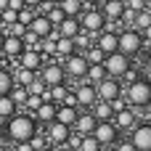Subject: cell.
<instances>
[{
	"label": "cell",
	"instance_id": "obj_41",
	"mask_svg": "<svg viewBox=\"0 0 151 151\" xmlns=\"http://www.w3.org/2000/svg\"><path fill=\"white\" fill-rule=\"evenodd\" d=\"M13 151H32L29 143H13Z\"/></svg>",
	"mask_w": 151,
	"mask_h": 151
},
{
	"label": "cell",
	"instance_id": "obj_43",
	"mask_svg": "<svg viewBox=\"0 0 151 151\" xmlns=\"http://www.w3.org/2000/svg\"><path fill=\"white\" fill-rule=\"evenodd\" d=\"M40 3H42V0H24V5H27V8H37Z\"/></svg>",
	"mask_w": 151,
	"mask_h": 151
},
{
	"label": "cell",
	"instance_id": "obj_12",
	"mask_svg": "<svg viewBox=\"0 0 151 151\" xmlns=\"http://www.w3.org/2000/svg\"><path fill=\"white\" fill-rule=\"evenodd\" d=\"M74 98H77V109H90L98 98H96V88L93 85H88V82H80L74 90Z\"/></svg>",
	"mask_w": 151,
	"mask_h": 151
},
{
	"label": "cell",
	"instance_id": "obj_42",
	"mask_svg": "<svg viewBox=\"0 0 151 151\" xmlns=\"http://www.w3.org/2000/svg\"><path fill=\"white\" fill-rule=\"evenodd\" d=\"M98 3H104V0H82V5H85V8H96Z\"/></svg>",
	"mask_w": 151,
	"mask_h": 151
},
{
	"label": "cell",
	"instance_id": "obj_38",
	"mask_svg": "<svg viewBox=\"0 0 151 151\" xmlns=\"http://www.w3.org/2000/svg\"><path fill=\"white\" fill-rule=\"evenodd\" d=\"M109 106H111V114H117V111L127 109V101H125V96H117L114 101H109Z\"/></svg>",
	"mask_w": 151,
	"mask_h": 151
},
{
	"label": "cell",
	"instance_id": "obj_40",
	"mask_svg": "<svg viewBox=\"0 0 151 151\" xmlns=\"http://www.w3.org/2000/svg\"><path fill=\"white\" fill-rule=\"evenodd\" d=\"M141 40H143V48L151 50V27H146V29L141 32Z\"/></svg>",
	"mask_w": 151,
	"mask_h": 151
},
{
	"label": "cell",
	"instance_id": "obj_44",
	"mask_svg": "<svg viewBox=\"0 0 151 151\" xmlns=\"http://www.w3.org/2000/svg\"><path fill=\"white\" fill-rule=\"evenodd\" d=\"M146 74H149V77H151V50H149V53H146Z\"/></svg>",
	"mask_w": 151,
	"mask_h": 151
},
{
	"label": "cell",
	"instance_id": "obj_51",
	"mask_svg": "<svg viewBox=\"0 0 151 151\" xmlns=\"http://www.w3.org/2000/svg\"><path fill=\"white\" fill-rule=\"evenodd\" d=\"M3 40H5V35H3V32H0V48H3Z\"/></svg>",
	"mask_w": 151,
	"mask_h": 151
},
{
	"label": "cell",
	"instance_id": "obj_27",
	"mask_svg": "<svg viewBox=\"0 0 151 151\" xmlns=\"http://www.w3.org/2000/svg\"><path fill=\"white\" fill-rule=\"evenodd\" d=\"M19 111V106L8 98V96H0V122H5V119H11L13 114Z\"/></svg>",
	"mask_w": 151,
	"mask_h": 151
},
{
	"label": "cell",
	"instance_id": "obj_11",
	"mask_svg": "<svg viewBox=\"0 0 151 151\" xmlns=\"http://www.w3.org/2000/svg\"><path fill=\"white\" fill-rule=\"evenodd\" d=\"M37 77L45 82V88H53V85H61V82H66V74H64V69H61V64H58V61L42 64V69L37 72Z\"/></svg>",
	"mask_w": 151,
	"mask_h": 151
},
{
	"label": "cell",
	"instance_id": "obj_39",
	"mask_svg": "<svg viewBox=\"0 0 151 151\" xmlns=\"http://www.w3.org/2000/svg\"><path fill=\"white\" fill-rule=\"evenodd\" d=\"M111 149H114V151H135V149H133V143H130L127 138H119V141H117Z\"/></svg>",
	"mask_w": 151,
	"mask_h": 151
},
{
	"label": "cell",
	"instance_id": "obj_3",
	"mask_svg": "<svg viewBox=\"0 0 151 151\" xmlns=\"http://www.w3.org/2000/svg\"><path fill=\"white\" fill-rule=\"evenodd\" d=\"M117 50L125 53L127 58H135V56L143 50L141 32H135V29H119V32H117Z\"/></svg>",
	"mask_w": 151,
	"mask_h": 151
},
{
	"label": "cell",
	"instance_id": "obj_5",
	"mask_svg": "<svg viewBox=\"0 0 151 151\" xmlns=\"http://www.w3.org/2000/svg\"><path fill=\"white\" fill-rule=\"evenodd\" d=\"M61 69H64V74H66V80L72 77V80H85V72H88V61H85V56L82 53H72V56H66V58H61Z\"/></svg>",
	"mask_w": 151,
	"mask_h": 151
},
{
	"label": "cell",
	"instance_id": "obj_15",
	"mask_svg": "<svg viewBox=\"0 0 151 151\" xmlns=\"http://www.w3.org/2000/svg\"><path fill=\"white\" fill-rule=\"evenodd\" d=\"M96 48H101L106 56L114 53V50H117V32H114V29H101V32L96 35Z\"/></svg>",
	"mask_w": 151,
	"mask_h": 151
},
{
	"label": "cell",
	"instance_id": "obj_36",
	"mask_svg": "<svg viewBox=\"0 0 151 151\" xmlns=\"http://www.w3.org/2000/svg\"><path fill=\"white\" fill-rule=\"evenodd\" d=\"M27 93H29V96H42V93H45V82H42L40 77H35V80L27 85Z\"/></svg>",
	"mask_w": 151,
	"mask_h": 151
},
{
	"label": "cell",
	"instance_id": "obj_23",
	"mask_svg": "<svg viewBox=\"0 0 151 151\" xmlns=\"http://www.w3.org/2000/svg\"><path fill=\"white\" fill-rule=\"evenodd\" d=\"M109 74H106V69H104V64H88V72H85V80L82 82H88V85H98L101 80H106Z\"/></svg>",
	"mask_w": 151,
	"mask_h": 151
},
{
	"label": "cell",
	"instance_id": "obj_24",
	"mask_svg": "<svg viewBox=\"0 0 151 151\" xmlns=\"http://www.w3.org/2000/svg\"><path fill=\"white\" fill-rule=\"evenodd\" d=\"M88 111L96 117V122H109V119L114 117V114H111V106H109L106 101H96V104H93Z\"/></svg>",
	"mask_w": 151,
	"mask_h": 151
},
{
	"label": "cell",
	"instance_id": "obj_26",
	"mask_svg": "<svg viewBox=\"0 0 151 151\" xmlns=\"http://www.w3.org/2000/svg\"><path fill=\"white\" fill-rule=\"evenodd\" d=\"M58 8H61V13H64V16H80L85 5H82V0H61V3H58Z\"/></svg>",
	"mask_w": 151,
	"mask_h": 151
},
{
	"label": "cell",
	"instance_id": "obj_31",
	"mask_svg": "<svg viewBox=\"0 0 151 151\" xmlns=\"http://www.w3.org/2000/svg\"><path fill=\"white\" fill-rule=\"evenodd\" d=\"M82 56H85V61H88V64H104V58H106V53H104L101 48H96V45H90Z\"/></svg>",
	"mask_w": 151,
	"mask_h": 151
},
{
	"label": "cell",
	"instance_id": "obj_17",
	"mask_svg": "<svg viewBox=\"0 0 151 151\" xmlns=\"http://www.w3.org/2000/svg\"><path fill=\"white\" fill-rule=\"evenodd\" d=\"M56 32H58V37H74L77 32H82V27H80V19H77V16H64V19L58 21Z\"/></svg>",
	"mask_w": 151,
	"mask_h": 151
},
{
	"label": "cell",
	"instance_id": "obj_6",
	"mask_svg": "<svg viewBox=\"0 0 151 151\" xmlns=\"http://www.w3.org/2000/svg\"><path fill=\"white\" fill-rule=\"evenodd\" d=\"M69 133H72V127H66V125H61V122H56V119L42 127V135H45L48 146H53V149H61V146L66 143Z\"/></svg>",
	"mask_w": 151,
	"mask_h": 151
},
{
	"label": "cell",
	"instance_id": "obj_28",
	"mask_svg": "<svg viewBox=\"0 0 151 151\" xmlns=\"http://www.w3.org/2000/svg\"><path fill=\"white\" fill-rule=\"evenodd\" d=\"M66 93H69V85L66 82H61V85H53V88H48V96H50V104H64V98H66Z\"/></svg>",
	"mask_w": 151,
	"mask_h": 151
},
{
	"label": "cell",
	"instance_id": "obj_16",
	"mask_svg": "<svg viewBox=\"0 0 151 151\" xmlns=\"http://www.w3.org/2000/svg\"><path fill=\"white\" fill-rule=\"evenodd\" d=\"M27 29H29L32 35H37V37L42 40V37H48V35H50V32H53L56 27H53V24H50V21H48V19H45L42 13H35V19L29 21V27H27Z\"/></svg>",
	"mask_w": 151,
	"mask_h": 151
},
{
	"label": "cell",
	"instance_id": "obj_8",
	"mask_svg": "<svg viewBox=\"0 0 151 151\" xmlns=\"http://www.w3.org/2000/svg\"><path fill=\"white\" fill-rule=\"evenodd\" d=\"M104 69H106L109 77H117V80H119V77L130 69V58H127L125 53L114 50V53H109V56L104 58Z\"/></svg>",
	"mask_w": 151,
	"mask_h": 151
},
{
	"label": "cell",
	"instance_id": "obj_25",
	"mask_svg": "<svg viewBox=\"0 0 151 151\" xmlns=\"http://www.w3.org/2000/svg\"><path fill=\"white\" fill-rule=\"evenodd\" d=\"M74 53V42H72V37H58L56 40V58H66V56H72ZM61 64V61H58Z\"/></svg>",
	"mask_w": 151,
	"mask_h": 151
},
{
	"label": "cell",
	"instance_id": "obj_13",
	"mask_svg": "<svg viewBox=\"0 0 151 151\" xmlns=\"http://www.w3.org/2000/svg\"><path fill=\"white\" fill-rule=\"evenodd\" d=\"M16 61H19L21 69H29V72H40L42 64H45V61H42V53H40V50H29V48H24V53H21Z\"/></svg>",
	"mask_w": 151,
	"mask_h": 151
},
{
	"label": "cell",
	"instance_id": "obj_34",
	"mask_svg": "<svg viewBox=\"0 0 151 151\" xmlns=\"http://www.w3.org/2000/svg\"><path fill=\"white\" fill-rule=\"evenodd\" d=\"M27 143L32 146V151H42L45 146H48V141H45V135H42V130H37V133H35V135H32V138H29Z\"/></svg>",
	"mask_w": 151,
	"mask_h": 151
},
{
	"label": "cell",
	"instance_id": "obj_46",
	"mask_svg": "<svg viewBox=\"0 0 151 151\" xmlns=\"http://www.w3.org/2000/svg\"><path fill=\"white\" fill-rule=\"evenodd\" d=\"M0 151H11L8 146H5V141H0Z\"/></svg>",
	"mask_w": 151,
	"mask_h": 151
},
{
	"label": "cell",
	"instance_id": "obj_1",
	"mask_svg": "<svg viewBox=\"0 0 151 151\" xmlns=\"http://www.w3.org/2000/svg\"><path fill=\"white\" fill-rule=\"evenodd\" d=\"M5 125V130H3V135L8 138V141H13V143H27L35 133H37V122L32 119V114H27V111H16L11 119H5L3 122Z\"/></svg>",
	"mask_w": 151,
	"mask_h": 151
},
{
	"label": "cell",
	"instance_id": "obj_22",
	"mask_svg": "<svg viewBox=\"0 0 151 151\" xmlns=\"http://www.w3.org/2000/svg\"><path fill=\"white\" fill-rule=\"evenodd\" d=\"M72 42H74V53H85L90 45H96V35L93 32H77L72 37Z\"/></svg>",
	"mask_w": 151,
	"mask_h": 151
},
{
	"label": "cell",
	"instance_id": "obj_9",
	"mask_svg": "<svg viewBox=\"0 0 151 151\" xmlns=\"http://www.w3.org/2000/svg\"><path fill=\"white\" fill-rule=\"evenodd\" d=\"M135 151H151V125L149 122H138L133 130H130V138Z\"/></svg>",
	"mask_w": 151,
	"mask_h": 151
},
{
	"label": "cell",
	"instance_id": "obj_47",
	"mask_svg": "<svg viewBox=\"0 0 151 151\" xmlns=\"http://www.w3.org/2000/svg\"><path fill=\"white\" fill-rule=\"evenodd\" d=\"M58 151H77V149H69V146H61Z\"/></svg>",
	"mask_w": 151,
	"mask_h": 151
},
{
	"label": "cell",
	"instance_id": "obj_50",
	"mask_svg": "<svg viewBox=\"0 0 151 151\" xmlns=\"http://www.w3.org/2000/svg\"><path fill=\"white\" fill-rule=\"evenodd\" d=\"M42 151H58V149H53V146H45V149H42Z\"/></svg>",
	"mask_w": 151,
	"mask_h": 151
},
{
	"label": "cell",
	"instance_id": "obj_33",
	"mask_svg": "<svg viewBox=\"0 0 151 151\" xmlns=\"http://www.w3.org/2000/svg\"><path fill=\"white\" fill-rule=\"evenodd\" d=\"M77 151H104V149H101V143H98L93 135H82V141H80Z\"/></svg>",
	"mask_w": 151,
	"mask_h": 151
},
{
	"label": "cell",
	"instance_id": "obj_45",
	"mask_svg": "<svg viewBox=\"0 0 151 151\" xmlns=\"http://www.w3.org/2000/svg\"><path fill=\"white\" fill-rule=\"evenodd\" d=\"M8 8V0H0V11H5Z\"/></svg>",
	"mask_w": 151,
	"mask_h": 151
},
{
	"label": "cell",
	"instance_id": "obj_52",
	"mask_svg": "<svg viewBox=\"0 0 151 151\" xmlns=\"http://www.w3.org/2000/svg\"><path fill=\"white\" fill-rule=\"evenodd\" d=\"M0 141H3V127H0Z\"/></svg>",
	"mask_w": 151,
	"mask_h": 151
},
{
	"label": "cell",
	"instance_id": "obj_18",
	"mask_svg": "<svg viewBox=\"0 0 151 151\" xmlns=\"http://www.w3.org/2000/svg\"><path fill=\"white\" fill-rule=\"evenodd\" d=\"M32 119L37 122V125H48V122H53L56 119V104H50V101H42L40 106H37V111L32 114Z\"/></svg>",
	"mask_w": 151,
	"mask_h": 151
},
{
	"label": "cell",
	"instance_id": "obj_20",
	"mask_svg": "<svg viewBox=\"0 0 151 151\" xmlns=\"http://www.w3.org/2000/svg\"><path fill=\"white\" fill-rule=\"evenodd\" d=\"M101 13H104L106 21H119L122 13H125V3H122V0H104Z\"/></svg>",
	"mask_w": 151,
	"mask_h": 151
},
{
	"label": "cell",
	"instance_id": "obj_37",
	"mask_svg": "<svg viewBox=\"0 0 151 151\" xmlns=\"http://www.w3.org/2000/svg\"><path fill=\"white\" fill-rule=\"evenodd\" d=\"M122 3H125V11H133V13L146 11V0H122Z\"/></svg>",
	"mask_w": 151,
	"mask_h": 151
},
{
	"label": "cell",
	"instance_id": "obj_49",
	"mask_svg": "<svg viewBox=\"0 0 151 151\" xmlns=\"http://www.w3.org/2000/svg\"><path fill=\"white\" fill-rule=\"evenodd\" d=\"M146 11H149V13H151V0H146Z\"/></svg>",
	"mask_w": 151,
	"mask_h": 151
},
{
	"label": "cell",
	"instance_id": "obj_21",
	"mask_svg": "<svg viewBox=\"0 0 151 151\" xmlns=\"http://www.w3.org/2000/svg\"><path fill=\"white\" fill-rule=\"evenodd\" d=\"M77 114H80V109H74V106H56V122H61V125H66V127H74V119H77Z\"/></svg>",
	"mask_w": 151,
	"mask_h": 151
},
{
	"label": "cell",
	"instance_id": "obj_7",
	"mask_svg": "<svg viewBox=\"0 0 151 151\" xmlns=\"http://www.w3.org/2000/svg\"><path fill=\"white\" fill-rule=\"evenodd\" d=\"M90 135L101 143V149H109V146H114V143L119 141V130L111 125V119H109V122H96V127H93Z\"/></svg>",
	"mask_w": 151,
	"mask_h": 151
},
{
	"label": "cell",
	"instance_id": "obj_29",
	"mask_svg": "<svg viewBox=\"0 0 151 151\" xmlns=\"http://www.w3.org/2000/svg\"><path fill=\"white\" fill-rule=\"evenodd\" d=\"M146 27H151V13H149V11H138V13L133 16V24H130V29H135V32H143Z\"/></svg>",
	"mask_w": 151,
	"mask_h": 151
},
{
	"label": "cell",
	"instance_id": "obj_14",
	"mask_svg": "<svg viewBox=\"0 0 151 151\" xmlns=\"http://www.w3.org/2000/svg\"><path fill=\"white\" fill-rule=\"evenodd\" d=\"M111 125L117 127V130H133L135 125H138V114H135V109H122V111H117L114 117H111Z\"/></svg>",
	"mask_w": 151,
	"mask_h": 151
},
{
	"label": "cell",
	"instance_id": "obj_30",
	"mask_svg": "<svg viewBox=\"0 0 151 151\" xmlns=\"http://www.w3.org/2000/svg\"><path fill=\"white\" fill-rule=\"evenodd\" d=\"M27 96H29V93H27V88H21V85H13V88H11V93H8V98H11L19 109L27 104Z\"/></svg>",
	"mask_w": 151,
	"mask_h": 151
},
{
	"label": "cell",
	"instance_id": "obj_2",
	"mask_svg": "<svg viewBox=\"0 0 151 151\" xmlns=\"http://www.w3.org/2000/svg\"><path fill=\"white\" fill-rule=\"evenodd\" d=\"M122 96H125L130 109H146V106H151V80L149 77H138L130 85H122Z\"/></svg>",
	"mask_w": 151,
	"mask_h": 151
},
{
	"label": "cell",
	"instance_id": "obj_32",
	"mask_svg": "<svg viewBox=\"0 0 151 151\" xmlns=\"http://www.w3.org/2000/svg\"><path fill=\"white\" fill-rule=\"evenodd\" d=\"M13 88V74L11 69H0V96H8Z\"/></svg>",
	"mask_w": 151,
	"mask_h": 151
},
{
	"label": "cell",
	"instance_id": "obj_35",
	"mask_svg": "<svg viewBox=\"0 0 151 151\" xmlns=\"http://www.w3.org/2000/svg\"><path fill=\"white\" fill-rule=\"evenodd\" d=\"M32 19H35V8H27V5H24L21 11H16V21H19V24L29 27V21H32Z\"/></svg>",
	"mask_w": 151,
	"mask_h": 151
},
{
	"label": "cell",
	"instance_id": "obj_4",
	"mask_svg": "<svg viewBox=\"0 0 151 151\" xmlns=\"http://www.w3.org/2000/svg\"><path fill=\"white\" fill-rule=\"evenodd\" d=\"M77 19H80L82 32H93V35H98L101 29H106V19H104L101 8H82V13H80Z\"/></svg>",
	"mask_w": 151,
	"mask_h": 151
},
{
	"label": "cell",
	"instance_id": "obj_19",
	"mask_svg": "<svg viewBox=\"0 0 151 151\" xmlns=\"http://www.w3.org/2000/svg\"><path fill=\"white\" fill-rule=\"evenodd\" d=\"M93 127H96V117H93L90 111H80L77 119H74V127H72V130L80 133V135H90Z\"/></svg>",
	"mask_w": 151,
	"mask_h": 151
},
{
	"label": "cell",
	"instance_id": "obj_10",
	"mask_svg": "<svg viewBox=\"0 0 151 151\" xmlns=\"http://www.w3.org/2000/svg\"><path fill=\"white\" fill-rule=\"evenodd\" d=\"M96 88V98L98 101H114L117 96H122V82L117 80V77H106V80H101L98 85H93Z\"/></svg>",
	"mask_w": 151,
	"mask_h": 151
},
{
	"label": "cell",
	"instance_id": "obj_53",
	"mask_svg": "<svg viewBox=\"0 0 151 151\" xmlns=\"http://www.w3.org/2000/svg\"><path fill=\"white\" fill-rule=\"evenodd\" d=\"M149 125H151V117H149Z\"/></svg>",
	"mask_w": 151,
	"mask_h": 151
},
{
	"label": "cell",
	"instance_id": "obj_48",
	"mask_svg": "<svg viewBox=\"0 0 151 151\" xmlns=\"http://www.w3.org/2000/svg\"><path fill=\"white\" fill-rule=\"evenodd\" d=\"M45 3H50V5H58V3H61V0H45Z\"/></svg>",
	"mask_w": 151,
	"mask_h": 151
}]
</instances>
